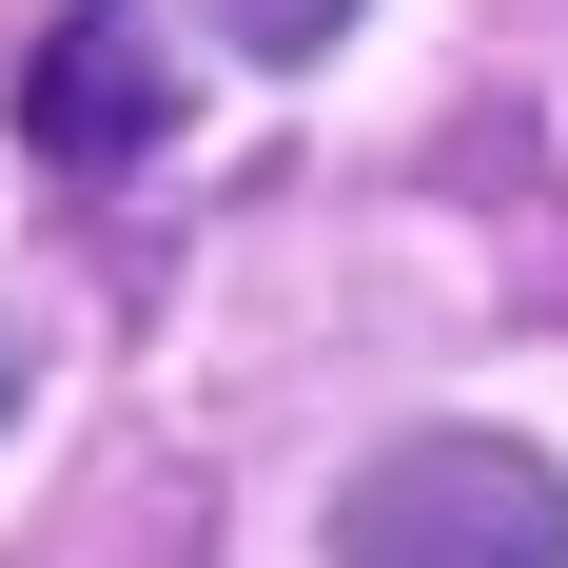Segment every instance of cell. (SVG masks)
<instances>
[{
	"instance_id": "obj_1",
	"label": "cell",
	"mask_w": 568,
	"mask_h": 568,
	"mask_svg": "<svg viewBox=\"0 0 568 568\" xmlns=\"http://www.w3.org/2000/svg\"><path fill=\"white\" fill-rule=\"evenodd\" d=\"M334 568H568V470L529 432H393L334 490Z\"/></svg>"
},
{
	"instance_id": "obj_3",
	"label": "cell",
	"mask_w": 568,
	"mask_h": 568,
	"mask_svg": "<svg viewBox=\"0 0 568 568\" xmlns=\"http://www.w3.org/2000/svg\"><path fill=\"white\" fill-rule=\"evenodd\" d=\"M216 40H235V59H334L353 0H216Z\"/></svg>"
},
{
	"instance_id": "obj_2",
	"label": "cell",
	"mask_w": 568,
	"mask_h": 568,
	"mask_svg": "<svg viewBox=\"0 0 568 568\" xmlns=\"http://www.w3.org/2000/svg\"><path fill=\"white\" fill-rule=\"evenodd\" d=\"M20 138H40V158H138V138H158V0H79V20L20 59Z\"/></svg>"
},
{
	"instance_id": "obj_4",
	"label": "cell",
	"mask_w": 568,
	"mask_h": 568,
	"mask_svg": "<svg viewBox=\"0 0 568 568\" xmlns=\"http://www.w3.org/2000/svg\"><path fill=\"white\" fill-rule=\"evenodd\" d=\"M0 412H20V314H0Z\"/></svg>"
}]
</instances>
